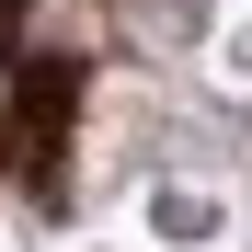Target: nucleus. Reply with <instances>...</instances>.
<instances>
[{
	"label": "nucleus",
	"instance_id": "obj_1",
	"mask_svg": "<svg viewBox=\"0 0 252 252\" xmlns=\"http://www.w3.org/2000/svg\"><path fill=\"white\" fill-rule=\"evenodd\" d=\"M12 23H23V0H0V34H12Z\"/></svg>",
	"mask_w": 252,
	"mask_h": 252
}]
</instances>
